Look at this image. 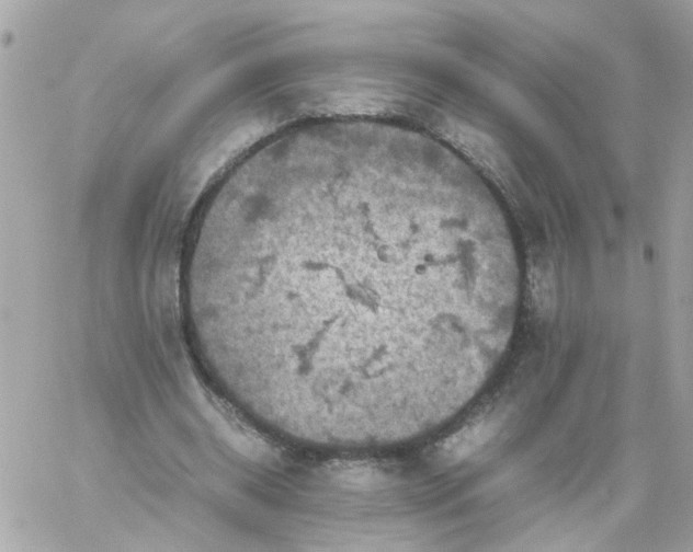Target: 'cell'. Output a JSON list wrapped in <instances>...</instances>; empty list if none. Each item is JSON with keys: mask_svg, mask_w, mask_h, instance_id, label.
Instances as JSON below:
<instances>
[{"mask_svg": "<svg viewBox=\"0 0 693 552\" xmlns=\"http://www.w3.org/2000/svg\"><path fill=\"white\" fill-rule=\"evenodd\" d=\"M458 192L363 142L274 157L229 184L185 280L262 406L346 432L435 409L467 322L499 321L521 287L512 244Z\"/></svg>", "mask_w": 693, "mask_h": 552, "instance_id": "obj_1", "label": "cell"}]
</instances>
